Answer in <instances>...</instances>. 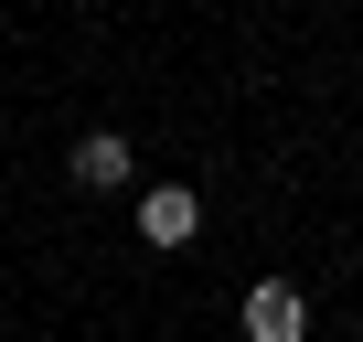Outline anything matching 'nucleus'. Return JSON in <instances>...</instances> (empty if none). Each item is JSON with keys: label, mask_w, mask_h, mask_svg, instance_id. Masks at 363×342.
<instances>
[{"label": "nucleus", "mask_w": 363, "mask_h": 342, "mask_svg": "<svg viewBox=\"0 0 363 342\" xmlns=\"http://www.w3.org/2000/svg\"><path fill=\"white\" fill-rule=\"evenodd\" d=\"M246 342H310L299 278H257V289H246Z\"/></svg>", "instance_id": "f257e3e1"}, {"label": "nucleus", "mask_w": 363, "mask_h": 342, "mask_svg": "<svg viewBox=\"0 0 363 342\" xmlns=\"http://www.w3.org/2000/svg\"><path fill=\"white\" fill-rule=\"evenodd\" d=\"M139 236H150V246H193V236H203V193H193V182H150V193H139Z\"/></svg>", "instance_id": "f03ea898"}, {"label": "nucleus", "mask_w": 363, "mask_h": 342, "mask_svg": "<svg viewBox=\"0 0 363 342\" xmlns=\"http://www.w3.org/2000/svg\"><path fill=\"white\" fill-rule=\"evenodd\" d=\"M75 182H86V193H118V182H128V139H118V128H86V139H75Z\"/></svg>", "instance_id": "7ed1b4c3"}]
</instances>
